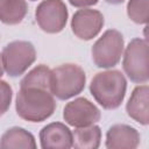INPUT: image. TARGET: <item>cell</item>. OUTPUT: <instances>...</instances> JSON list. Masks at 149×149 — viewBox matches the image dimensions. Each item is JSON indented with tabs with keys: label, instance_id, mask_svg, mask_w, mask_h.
<instances>
[{
	"label": "cell",
	"instance_id": "13",
	"mask_svg": "<svg viewBox=\"0 0 149 149\" xmlns=\"http://www.w3.org/2000/svg\"><path fill=\"white\" fill-rule=\"evenodd\" d=\"M101 142V129L95 123L78 127L72 132V147L77 149H97Z\"/></svg>",
	"mask_w": 149,
	"mask_h": 149
},
{
	"label": "cell",
	"instance_id": "22",
	"mask_svg": "<svg viewBox=\"0 0 149 149\" xmlns=\"http://www.w3.org/2000/svg\"><path fill=\"white\" fill-rule=\"evenodd\" d=\"M30 1H37V0H30Z\"/></svg>",
	"mask_w": 149,
	"mask_h": 149
},
{
	"label": "cell",
	"instance_id": "20",
	"mask_svg": "<svg viewBox=\"0 0 149 149\" xmlns=\"http://www.w3.org/2000/svg\"><path fill=\"white\" fill-rule=\"evenodd\" d=\"M105 1L111 5H119V3H122L125 0H105Z\"/></svg>",
	"mask_w": 149,
	"mask_h": 149
},
{
	"label": "cell",
	"instance_id": "4",
	"mask_svg": "<svg viewBox=\"0 0 149 149\" xmlns=\"http://www.w3.org/2000/svg\"><path fill=\"white\" fill-rule=\"evenodd\" d=\"M122 56V69L130 81L146 84L149 80L148 40L133 38L123 50Z\"/></svg>",
	"mask_w": 149,
	"mask_h": 149
},
{
	"label": "cell",
	"instance_id": "8",
	"mask_svg": "<svg viewBox=\"0 0 149 149\" xmlns=\"http://www.w3.org/2000/svg\"><path fill=\"white\" fill-rule=\"evenodd\" d=\"M63 119L74 128L85 127L97 123L101 119V112L92 101L80 97L69 101L64 106Z\"/></svg>",
	"mask_w": 149,
	"mask_h": 149
},
{
	"label": "cell",
	"instance_id": "18",
	"mask_svg": "<svg viewBox=\"0 0 149 149\" xmlns=\"http://www.w3.org/2000/svg\"><path fill=\"white\" fill-rule=\"evenodd\" d=\"M13 98V90L12 86L0 78V116H2L10 107Z\"/></svg>",
	"mask_w": 149,
	"mask_h": 149
},
{
	"label": "cell",
	"instance_id": "11",
	"mask_svg": "<svg viewBox=\"0 0 149 149\" xmlns=\"http://www.w3.org/2000/svg\"><path fill=\"white\" fill-rule=\"evenodd\" d=\"M41 148H72V132L62 122H51L44 126L40 132Z\"/></svg>",
	"mask_w": 149,
	"mask_h": 149
},
{
	"label": "cell",
	"instance_id": "14",
	"mask_svg": "<svg viewBox=\"0 0 149 149\" xmlns=\"http://www.w3.org/2000/svg\"><path fill=\"white\" fill-rule=\"evenodd\" d=\"M34 135L22 127H12L0 137V148H36Z\"/></svg>",
	"mask_w": 149,
	"mask_h": 149
},
{
	"label": "cell",
	"instance_id": "5",
	"mask_svg": "<svg viewBox=\"0 0 149 149\" xmlns=\"http://www.w3.org/2000/svg\"><path fill=\"white\" fill-rule=\"evenodd\" d=\"M125 49L122 34L116 29H107L92 45V61L97 68L111 69L118 65Z\"/></svg>",
	"mask_w": 149,
	"mask_h": 149
},
{
	"label": "cell",
	"instance_id": "19",
	"mask_svg": "<svg viewBox=\"0 0 149 149\" xmlns=\"http://www.w3.org/2000/svg\"><path fill=\"white\" fill-rule=\"evenodd\" d=\"M99 0H69V2L73 6V7H78V8H86L90 6H94L98 3Z\"/></svg>",
	"mask_w": 149,
	"mask_h": 149
},
{
	"label": "cell",
	"instance_id": "15",
	"mask_svg": "<svg viewBox=\"0 0 149 149\" xmlns=\"http://www.w3.org/2000/svg\"><path fill=\"white\" fill-rule=\"evenodd\" d=\"M28 12L26 0H0V21L15 26L23 21Z\"/></svg>",
	"mask_w": 149,
	"mask_h": 149
},
{
	"label": "cell",
	"instance_id": "6",
	"mask_svg": "<svg viewBox=\"0 0 149 149\" xmlns=\"http://www.w3.org/2000/svg\"><path fill=\"white\" fill-rule=\"evenodd\" d=\"M2 64L9 77L22 76L36 61V49L28 41H13L3 47Z\"/></svg>",
	"mask_w": 149,
	"mask_h": 149
},
{
	"label": "cell",
	"instance_id": "2",
	"mask_svg": "<svg viewBox=\"0 0 149 149\" xmlns=\"http://www.w3.org/2000/svg\"><path fill=\"white\" fill-rule=\"evenodd\" d=\"M127 80L119 70L98 72L91 80L90 92L94 100L105 109L118 108L126 95Z\"/></svg>",
	"mask_w": 149,
	"mask_h": 149
},
{
	"label": "cell",
	"instance_id": "12",
	"mask_svg": "<svg viewBox=\"0 0 149 149\" xmlns=\"http://www.w3.org/2000/svg\"><path fill=\"white\" fill-rule=\"evenodd\" d=\"M126 112L130 119L139 122L142 126L149 123V87L147 84L136 86L127 104Z\"/></svg>",
	"mask_w": 149,
	"mask_h": 149
},
{
	"label": "cell",
	"instance_id": "16",
	"mask_svg": "<svg viewBox=\"0 0 149 149\" xmlns=\"http://www.w3.org/2000/svg\"><path fill=\"white\" fill-rule=\"evenodd\" d=\"M50 76H51V70L44 65L40 64L31 69L20 81V86H26V85H37V86H44L50 88Z\"/></svg>",
	"mask_w": 149,
	"mask_h": 149
},
{
	"label": "cell",
	"instance_id": "1",
	"mask_svg": "<svg viewBox=\"0 0 149 149\" xmlns=\"http://www.w3.org/2000/svg\"><path fill=\"white\" fill-rule=\"evenodd\" d=\"M16 114L29 122H42L56 109V100L50 88L37 85L20 86L15 99Z\"/></svg>",
	"mask_w": 149,
	"mask_h": 149
},
{
	"label": "cell",
	"instance_id": "10",
	"mask_svg": "<svg viewBox=\"0 0 149 149\" xmlns=\"http://www.w3.org/2000/svg\"><path fill=\"white\" fill-rule=\"evenodd\" d=\"M140 142L141 135L136 128L126 123H116L108 128L106 133L105 147L108 149H135L140 146Z\"/></svg>",
	"mask_w": 149,
	"mask_h": 149
},
{
	"label": "cell",
	"instance_id": "21",
	"mask_svg": "<svg viewBox=\"0 0 149 149\" xmlns=\"http://www.w3.org/2000/svg\"><path fill=\"white\" fill-rule=\"evenodd\" d=\"M3 72H5V69H3V64H2V57L0 54V78L3 76Z\"/></svg>",
	"mask_w": 149,
	"mask_h": 149
},
{
	"label": "cell",
	"instance_id": "17",
	"mask_svg": "<svg viewBox=\"0 0 149 149\" xmlns=\"http://www.w3.org/2000/svg\"><path fill=\"white\" fill-rule=\"evenodd\" d=\"M148 1L149 0H129L127 3L128 17L137 24L148 22Z\"/></svg>",
	"mask_w": 149,
	"mask_h": 149
},
{
	"label": "cell",
	"instance_id": "7",
	"mask_svg": "<svg viewBox=\"0 0 149 149\" xmlns=\"http://www.w3.org/2000/svg\"><path fill=\"white\" fill-rule=\"evenodd\" d=\"M69 12L63 0H42L35 10L38 27L48 34L61 33L68 22Z\"/></svg>",
	"mask_w": 149,
	"mask_h": 149
},
{
	"label": "cell",
	"instance_id": "3",
	"mask_svg": "<svg viewBox=\"0 0 149 149\" xmlns=\"http://www.w3.org/2000/svg\"><path fill=\"white\" fill-rule=\"evenodd\" d=\"M86 84L85 71L77 64L66 63L51 70L50 91L59 100H68L83 92Z\"/></svg>",
	"mask_w": 149,
	"mask_h": 149
},
{
	"label": "cell",
	"instance_id": "9",
	"mask_svg": "<svg viewBox=\"0 0 149 149\" xmlns=\"http://www.w3.org/2000/svg\"><path fill=\"white\" fill-rule=\"evenodd\" d=\"M104 23L105 19L100 10L86 7L74 12L71 19V29L79 40L90 41L101 31Z\"/></svg>",
	"mask_w": 149,
	"mask_h": 149
}]
</instances>
